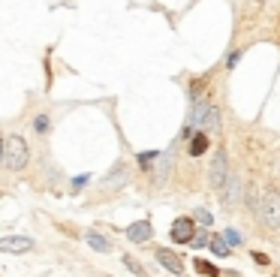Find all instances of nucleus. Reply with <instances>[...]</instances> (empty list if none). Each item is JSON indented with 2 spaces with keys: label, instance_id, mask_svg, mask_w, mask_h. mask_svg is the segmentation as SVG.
<instances>
[{
  "label": "nucleus",
  "instance_id": "412c9836",
  "mask_svg": "<svg viewBox=\"0 0 280 277\" xmlns=\"http://www.w3.org/2000/svg\"><path fill=\"white\" fill-rule=\"evenodd\" d=\"M45 127H48V121L39 115V118H36V130H39V133H45Z\"/></svg>",
  "mask_w": 280,
  "mask_h": 277
},
{
  "label": "nucleus",
  "instance_id": "ddd939ff",
  "mask_svg": "<svg viewBox=\"0 0 280 277\" xmlns=\"http://www.w3.org/2000/svg\"><path fill=\"white\" fill-rule=\"evenodd\" d=\"M211 250H214V256H229L232 253V244L226 241L223 235H217V238H211Z\"/></svg>",
  "mask_w": 280,
  "mask_h": 277
},
{
  "label": "nucleus",
  "instance_id": "4468645a",
  "mask_svg": "<svg viewBox=\"0 0 280 277\" xmlns=\"http://www.w3.org/2000/svg\"><path fill=\"white\" fill-rule=\"evenodd\" d=\"M193 265H196V271H199V274H208V277H217V274H220V271H217V265L205 262L202 256H196V259H193Z\"/></svg>",
  "mask_w": 280,
  "mask_h": 277
},
{
  "label": "nucleus",
  "instance_id": "0eeeda50",
  "mask_svg": "<svg viewBox=\"0 0 280 277\" xmlns=\"http://www.w3.org/2000/svg\"><path fill=\"white\" fill-rule=\"evenodd\" d=\"M157 259H160V262H163L172 274H181V271H184V262H181L175 253H169V250H160V253H157Z\"/></svg>",
  "mask_w": 280,
  "mask_h": 277
},
{
  "label": "nucleus",
  "instance_id": "423d86ee",
  "mask_svg": "<svg viewBox=\"0 0 280 277\" xmlns=\"http://www.w3.org/2000/svg\"><path fill=\"white\" fill-rule=\"evenodd\" d=\"M126 238L136 244H145L151 238V223L148 220H139V223H130V229H126Z\"/></svg>",
  "mask_w": 280,
  "mask_h": 277
},
{
  "label": "nucleus",
  "instance_id": "f8f14e48",
  "mask_svg": "<svg viewBox=\"0 0 280 277\" xmlns=\"http://www.w3.org/2000/svg\"><path fill=\"white\" fill-rule=\"evenodd\" d=\"M202 133H220V112L217 108L208 112V118H205V124H202Z\"/></svg>",
  "mask_w": 280,
  "mask_h": 277
},
{
  "label": "nucleus",
  "instance_id": "f257e3e1",
  "mask_svg": "<svg viewBox=\"0 0 280 277\" xmlns=\"http://www.w3.org/2000/svg\"><path fill=\"white\" fill-rule=\"evenodd\" d=\"M3 145H6V154H3V166H9L12 172H21V169L28 166V160H31V154H28V145H24V138L12 133V136L3 138Z\"/></svg>",
  "mask_w": 280,
  "mask_h": 277
},
{
  "label": "nucleus",
  "instance_id": "4be33fe9",
  "mask_svg": "<svg viewBox=\"0 0 280 277\" xmlns=\"http://www.w3.org/2000/svg\"><path fill=\"white\" fill-rule=\"evenodd\" d=\"M253 259H256L259 265H268V256H265V253H253Z\"/></svg>",
  "mask_w": 280,
  "mask_h": 277
},
{
  "label": "nucleus",
  "instance_id": "9b49d317",
  "mask_svg": "<svg viewBox=\"0 0 280 277\" xmlns=\"http://www.w3.org/2000/svg\"><path fill=\"white\" fill-rule=\"evenodd\" d=\"M238 187H241L238 178H229V181H226V193H223L226 205H235V202H238Z\"/></svg>",
  "mask_w": 280,
  "mask_h": 277
},
{
  "label": "nucleus",
  "instance_id": "7ed1b4c3",
  "mask_svg": "<svg viewBox=\"0 0 280 277\" xmlns=\"http://www.w3.org/2000/svg\"><path fill=\"white\" fill-rule=\"evenodd\" d=\"M226 181H229L226 151H223V148H217V154H214V160H211V187H214V190H223V187H226Z\"/></svg>",
  "mask_w": 280,
  "mask_h": 277
},
{
  "label": "nucleus",
  "instance_id": "39448f33",
  "mask_svg": "<svg viewBox=\"0 0 280 277\" xmlns=\"http://www.w3.org/2000/svg\"><path fill=\"white\" fill-rule=\"evenodd\" d=\"M0 250L3 253H28V250H33V241L28 235H6V238H0Z\"/></svg>",
  "mask_w": 280,
  "mask_h": 277
},
{
  "label": "nucleus",
  "instance_id": "1a4fd4ad",
  "mask_svg": "<svg viewBox=\"0 0 280 277\" xmlns=\"http://www.w3.org/2000/svg\"><path fill=\"white\" fill-rule=\"evenodd\" d=\"M205 151H208V136L205 133H196V136L190 138V154L193 157H202Z\"/></svg>",
  "mask_w": 280,
  "mask_h": 277
},
{
  "label": "nucleus",
  "instance_id": "a211bd4d",
  "mask_svg": "<svg viewBox=\"0 0 280 277\" xmlns=\"http://www.w3.org/2000/svg\"><path fill=\"white\" fill-rule=\"evenodd\" d=\"M223 238H226V241L232 244V247H238V244H241V235H238L235 229H226V232H223Z\"/></svg>",
  "mask_w": 280,
  "mask_h": 277
},
{
  "label": "nucleus",
  "instance_id": "6ab92c4d",
  "mask_svg": "<svg viewBox=\"0 0 280 277\" xmlns=\"http://www.w3.org/2000/svg\"><path fill=\"white\" fill-rule=\"evenodd\" d=\"M196 220H199L202 226H211V220H214V217H211V214H208L205 208H199V211H196Z\"/></svg>",
  "mask_w": 280,
  "mask_h": 277
},
{
  "label": "nucleus",
  "instance_id": "6e6552de",
  "mask_svg": "<svg viewBox=\"0 0 280 277\" xmlns=\"http://www.w3.org/2000/svg\"><path fill=\"white\" fill-rule=\"evenodd\" d=\"M85 241L91 244L96 253H109V250H112V241H109V238H103L99 232H85Z\"/></svg>",
  "mask_w": 280,
  "mask_h": 277
},
{
  "label": "nucleus",
  "instance_id": "9d476101",
  "mask_svg": "<svg viewBox=\"0 0 280 277\" xmlns=\"http://www.w3.org/2000/svg\"><path fill=\"white\" fill-rule=\"evenodd\" d=\"M124 178H126V169H124V166H115L112 172L106 175V187H112V190H115V187H121V184H124Z\"/></svg>",
  "mask_w": 280,
  "mask_h": 277
},
{
  "label": "nucleus",
  "instance_id": "dca6fc26",
  "mask_svg": "<svg viewBox=\"0 0 280 277\" xmlns=\"http://www.w3.org/2000/svg\"><path fill=\"white\" fill-rule=\"evenodd\" d=\"M124 265H126V268H130V271H133V274L145 277V268H142V265H139L136 259H133V256H124Z\"/></svg>",
  "mask_w": 280,
  "mask_h": 277
},
{
  "label": "nucleus",
  "instance_id": "f03ea898",
  "mask_svg": "<svg viewBox=\"0 0 280 277\" xmlns=\"http://www.w3.org/2000/svg\"><path fill=\"white\" fill-rule=\"evenodd\" d=\"M259 214H262V220H265V226H280V196L274 190H268L265 196H262V205H259Z\"/></svg>",
  "mask_w": 280,
  "mask_h": 277
},
{
  "label": "nucleus",
  "instance_id": "20e7f679",
  "mask_svg": "<svg viewBox=\"0 0 280 277\" xmlns=\"http://www.w3.org/2000/svg\"><path fill=\"white\" fill-rule=\"evenodd\" d=\"M193 235H196V223H193L190 217H178V220L172 223V241L190 244L193 241Z\"/></svg>",
  "mask_w": 280,
  "mask_h": 277
},
{
  "label": "nucleus",
  "instance_id": "f3484780",
  "mask_svg": "<svg viewBox=\"0 0 280 277\" xmlns=\"http://www.w3.org/2000/svg\"><path fill=\"white\" fill-rule=\"evenodd\" d=\"M193 247H199V250H202V247H208V244H211V238H208V232H196V235H193Z\"/></svg>",
  "mask_w": 280,
  "mask_h": 277
},
{
  "label": "nucleus",
  "instance_id": "2eb2a0df",
  "mask_svg": "<svg viewBox=\"0 0 280 277\" xmlns=\"http://www.w3.org/2000/svg\"><path fill=\"white\" fill-rule=\"evenodd\" d=\"M157 160H160V154H157V151H145V154H139V163H142V169H151Z\"/></svg>",
  "mask_w": 280,
  "mask_h": 277
},
{
  "label": "nucleus",
  "instance_id": "aec40b11",
  "mask_svg": "<svg viewBox=\"0 0 280 277\" xmlns=\"http://www.w3.org/2000/svg\"><path fill=\"white\" fill-rule=\"evenodd\" d=\"M91 181V175H79V178H72V187H85Z\"/></svg>",
  "mask_w": 280,
  "mask_h": 277
}]
</instances>
